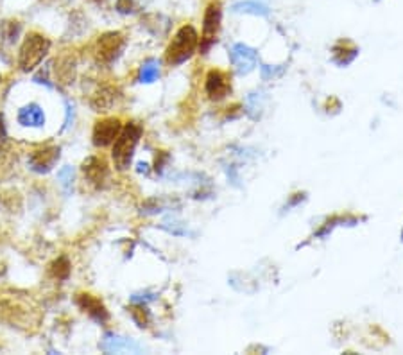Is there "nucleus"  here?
<instances>
[{
    "instance_id": "f257e3e1",
    "label": "nucleus",
    "mask_w": 403,
    "mask_h": 355,
    "mask_svg": "<svg viewBox=\"0 0 403 355\" xmlns=\"http://www.w3.org/2000/svg\"><path fill=\"white\" fill-rule=\"evenodd\" d=\"M199 47V34L192 26H183L174 34L173 41L165 51V59L170 67L185 63L187 59L194 56L195 48Z\"/></svg>"
},
{
    "instance_id": "f03ea898",
    "label": "nucleus",
    "mask_w": 403,
    "mask_h": 355,
    "mask_svg": "<svg viewBox=\"0 0 403 355\" xmlns=\"http://www.w3.org/2000/svg\"><path fill=\"white\" fill-rule=\"evenodd\" d=\"M142 126L138 123H128L126 128H122V131L118 133V137L113 142V156L115 167L118 170H126L131 165L133 155H135V149L138 145L140 138H142Z\"/></svg>"
},
{
    "instance_id": "7ed1b4c3",
    "label": "nucleus",
    "mask_w": 403,
    "mask_h": 355,
    "mask_svg": "<svg viewBox=\"0 0 403 355\" xmlns=\"http://www.w3.org/2000/svg\"><path fill=\"white\" fill-rule=\"evenodd\" d=\"M51 51V40L40 33H29L19 52V67L22 72H31L45 59Z\"/></svg>"
},
{
    "instance_id": "20e7f679",
    "label": "nucleus",
    "mask_w": 403,
    "mask_h": 355,
    "mask_svg": "<svg viewBox=\"0 0 403 355\" xmlns=\"http://www.w3.org/2000/svg\"><path fill=\"white\" fill-rule=\"evenodd\" d=\"M220 22H223V8L220 2H212L206 8L205 16H203V34L201 41H199V52L206 54L210 48L215 45L217 36L220 31Z\"/></svg>"
},
{
    "instance_id": "39448f33",
    "label": "nucleus",
    "mask_w": 403,
    "mask_h": 355,
    "mask_svg": "<svg viewBox=\"0 0 403 355\" xmlns=\"http://www.w3.org/2000/svg\"><path fill=\"white\" fill-rule=\"evenodd\" d=\"M124 47H126L124 34L118 33V31L104 33L103 36L97 40V47H96L97 61L103 65H111L113 61H117V59L121 58Z\"/></svg>"
},
{
    "instance_id": "423d86ee",
    "label": "nucleus",
    "mask_w": 403,
    "mask_h": 355,
    "mask_svg": "<svg viewBox=\"0 0 403 355\" xmlns=\"http://www.w3.org/2000/svg\"><path fill=\"white\" fill-rule=\"evenodd\" d=\"M230 61L238 74H250L255 71L258 61V56L255 48L244 43H235L230 51Z\"/></svg>"
},
{
    "instance_id": "0eeeda50",
    "label": "nucleus",
    "mask_w": 403,
    "mask_h": 355,
    "mask_svg": "<svg viewBox=\"0 0 403 355\" xmlns=\"http://www.w3.org/2000/svg\"><path fill=\"white\" fill-rule=\"evenodd\" d=\"M76 304L81 311L86 312V314H88L93 321L99 323V325H104V323L110 319V312L104 307L103 302H101L99 298H96L93 294H90V292H79V294L76 296Z\"/></svg>"
},
{
    "instance_id": "6e6552de",
    "label": "nucleus",
    "mask_w": 403,
    "mask_h": 355,
    "mask_svg": "<svg viewBox=\"0 0 403 355\" xmlns=\"http://www.w3.org/2000/svg\"><path fill=\"white\" fill-rule=\"evenodd\" d=\"M122 131V123L121 118H104V120H99L93 128V144L97 148H106V145L113 144L115 138L118 137V133Z\"/></svg>"
},
{
    "instance_id": "1a4fd4ad",
    "label": "nucleus",
    "mask_w": 403,
    "mask_h": 355,
    "mask_svg": "<svg viewBox=\"0 0 403 355\" xmlns=\"http://www.w3.org/2000/svg\"><path fill=\"white\" fill-rule=\"evenodd\" d=\"M59 160V148L58 145H45V148L34 149L29 153V167L34 173H49L56 162Z\"/></svg>"
},
{
    "instance_id": "9d476101",
    "label": "nucleus",
    "mask_w": 403,
    "mask_h": 355,
    "mask_svg": "<svg viewBox=\"0 0 403 355\" xmlns=\"http://www.w3.org/2000/svg\"><path fill=\"white\" fill-rule=\"evenodd\" d=\"M0 319L11 326H27V319L31 321V309L22 305V302H0Z\"/></svg>"
},
{
    "instance_id": "9b49d317",
    "label": "nucleus",
    "mask_w": 403,
    "mask_h": 355,
    "mask_svg": "<svg viewBox=\"0 0 403 355\" xmlns=\"http://www.w3.org/2000/svg\"><path fill=\"white\" fill-rule=\"evenodd\" d=\"M81 169H83L86 180L96 187H103L106 183L108 176H110V169H108V163L103 156H90L83 162Z\"/></svg>"
},
{
    "instance_id": "f8f14e48",
    "label": "nucleus",
    "mask_w": 403,
    "mask_h": 355,
    "mask_svg": "<svg viewBox=\"0 0 403 355\" xmlns=\"http://www.w3.org/2000/svg\"><path fill=\"white\" fill-rule=\"evenodd\" d=\"M205 92L212 101L224 99L231 92L230 78L220 71H210L205 79Z\"/></svg>"
},
{
    "instance_id": "ddd939ff",
    "label": "nucleus",
    "mask_w": 403,
    "mask_h": 355,
    "mask_svg": "<svg viewBox=\"0 0 403 355\" xmlns=\"http://www.w3.org/2000/svg\"><path fill=\"white\" fill-rule=\"evenodd\" d=\"M118 97H121V92L115 86H103L92 96L90 106L93 108V111H108L117 104Z\"/></svg>"
},
{
    "instance_id": "4468645a",
    "label": "nucleus",
    "mask_w": 403,
    "mask_h": 355,
    "mask_svg": "<svg viewBox=\"0 0 403 355\" xmlns=\"http://www.w3.org/2000/svg\"><path fill=\"white\" fill-rule=\"evenodd\" d=\"M359 56V48L348 40H341L332 47V59H334V63L339 65V67H348L352 65L353 61L357 59Z\"/></svg>"
},
{
    "instance_id": "2eb2a0df",
    "label": "nucleus",
    "mask_w": 403,
    "mask_h": 355,
    "mask_svg": "<svg viewBox=\"0 0 403 355\" xmlns=\"http://www.w3.org/2000/svg\"><path fill=\"white\" fill-rule=\"evenodd\" d=\"M101 348L108 354H121V351H140V344H136L135 341L128 339V337H121V336H113V334H108L104 336L103 343H101Z\"/></svg>"
},
{
    "instance_id": "dca6fc26",
    "label": "nucleus",
    "mask_w": 403,
    "mask_h": 355,
    "mask_svg": "<svg viewBox=\"0 0 403 355\" xmlns=\"http://www.w3.org/2000/svg\"><path fill=\"white\" fill-rule=\"evenodd\" d=\"M360 219L359 217H355V215H334V217H330V219H327L325 221V225H321V228L317 230V232L314 233V235L310 237L312 241L314 239H325V237H328L330 235L332 232H334L337 226H355L357 222H359Z\"/></svg>"
},
{
    "instance_id": "f3484780",
    "label": "nucleus",
    "mask_w": 403,
    "mask_h": 355,
    "mask_svg": "<svg viewBox=\"0 0 403 355\" xmlns=\"http://www.w3.org/2000/svg\"><path fill=\"white\" fill-rule=\"evenodd\" d=\"M19 124L26 128H41L45 124V113L38 104H27L19 111Z\"/></svg>"
},
{
    "instance_id": "a211bd4d",
    "label": "nucleus",
    "mask_w": 403,
    "mask_h": 355,
    "mask_svg": "<svg viewBox=\"0 0 403 355\" xmlns=\"http://www.w3.org/2000/svg\"><path fill=\"white\" fill-rule=\"evenodd\" d=\"M76 78V61L72 58L58 59V67H56V79L63 85H70Z\"/></svg>"
},
{
    "instance_id": "6ab92c4d",
    "label": "nucleus",
    "mask_w": 403,
    "mask_h": 355,
    "mask_svg": "<svg viewBox=\"0 0 403 355\" xmlns=\"http://www.w3.org/2000/svg\"><path fill=\"white\" fill-rule=\"evenodd\" d=\"M233 13H244V15H255V16H269V8L255 0H244V2H237L231 8Z\"/></svg>"
},
{
    "instance_id": "aec40b11",
    "label": "nucleus",
    "mask_w": 403,
    "mask_h": 355,
    "mask_svg": "<svg viewBox=\"0 0 403 355\" xmlns=\"http://www.w3.org/2000/svg\"><path fill=\"white\" fill-rule=\"evenodd\" d=\"M20 33H22V24L16 22V20H4L0 22V41H6V43H15L19 40Z\"/></svg>"
},
{
    "instance_id": "412c9836",
    "label": "nucleus",
    "mask_w": 403,
    "mask_h": 355,
    "mask_svg": "<svg viewBox=\"0 0 403 355\" xmlns=\"http://www.w3.org/2000/svg\"><path fill=\"white\" fill-rule=\"evenodd\" d=\"M70 269H72V267H70V260L66 259V257H58V259L49 266V273H51V277L56 278V280H68Z\"/></svg>"
},
{
    "instance_id": "4be33fe9",
    "label": "nucleus",
    "mask_w": 403,
    "mask_h": 355,
    "mask_svg": "<svg viewBox=\"0 0 403 355\" xmlns=\"http://www.w3.org/2000/svg\"><path fill=\"white\" fill-rule=\"evenodd\" d=\"M160 78V63L156 59H147L146 63L140 68V83H154Z\"/></svg>"
},
{
    "instance_id": "5701e85b",
    "label": "nucleus",
    "mask_w": 403,
    "mask_h": 355,
    "mask_svg": "<svg viewBox=\"0 0 403 355\" xmlns=\"http://www.w3.org/2000/svg\"><path fill=\"white\" fill-rule=\"evenodd\" d=\"M131 318H133V321L140 326V329H146V326H149L153 316H151L149 309H147L146 305L136 302V305H133L131 307Z\"/></svg>"
},
{
    "instance_id": "b1692460",
    "label": "nucleus",
    "mask_w": 403,
    "mask_h": 355,
    "mask_svg": "<svg viewBox=\"0 0 403 355\" xmlns=\"http://www.w3.org/2000/svg\"><path fill=\"white\" fill-rule=\"evenodd\" d=\"M285 72V68L283 67H269V65H262V78L264 79H275V78H280V76Z\"/></svg>"
},
{
    "instance_id": "393cba45",
    "label": "nucleus",
    "mask_w": 403,
    "mask_h": 355,
    "mask_svg": "<svg viewBox=\"0 0 403 355\" xmlns=\"http://www.w3.org/2000/svg\"><path fill=\"white\" fill-rule=\"evenodd\" d=\"M115 8H117V11L122 13V15H129V13L135 11L136 4L135 0H117Z\"/></svg>"
},
{
    "instance_id": "a878e982",
    "label": "nucleus",
    "mask_w": 403,
    "mask_h": 355,
    "mask_svg": "<svg viewBox=\"0 0 403 355\" xmlns=\"http://www.w3.org/2000/svg\"><path fill=\"white\" fill-rule=\"evenodd\" d=\"M307 200V192H296V194H292L290 196V200H289V203L283 207V210H290V208H294V207H297V205H301L303 201Z\"/></svg>"
},
{
    "instance_id": "bb28decb",
    "label": "nucleus",
    "mask_w": 403,
    "mask_h": 355,
    "mask_svg": "<svg viewBox=\"0 0 403 355\" xmlns=\"http://www.w3.org/2000/svg\"><path fill=\"white\" fill-rule=\"evenodd\" d=\"M6 144H8V131H6L4 115L0 113V155L6 149Z\"/></svg>"
},
{
    "instance_id": "cd10ccee",
    "label": "nucleus",
    "mask_w": 403,
    "mask_h": 355,
    "mask_svg": "<svg viewBox=\"0 0 403 355\" xmlns=\"http://www.w3.org/2000/svg\"><path fill=\"white\" fill-rule=\"evenodd\" d=\"M58 176H59V180H61V185L66 187L70 182H72L73 173H72V169H70V167H65V169H63V170H59Z\"/></svg>"
},
{
    "instance_id": "c85d7f7f",
    "label": "nucleus",
    "mask_w": 403,
    "mask_h": 355,
    "mask_svg": "<svg viewBox=\"0 0 403 355\" xmlns=\"http://www.w3.org/2000/svg\"><path fill=\"white\" fill-rule=\"evenodd\" d=\"M402 241H403V232H402Z\"/></svg>"
}]
</instances>
